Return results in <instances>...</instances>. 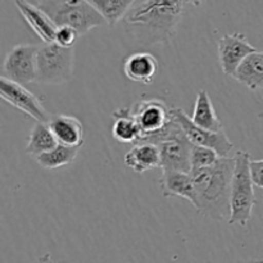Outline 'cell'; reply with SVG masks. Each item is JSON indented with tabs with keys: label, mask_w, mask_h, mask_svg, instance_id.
Wrapping results in <instances>:
<instances>
[{
	"label": "cell",
	"mask_w": 263,
	"mask_h": 263,
	"mask_svg": "<svg viewBox=\"0 0 263 263\" xmlns=\"http://www.w3.org/2000/svg\"><path fill=\"white\" fill-rule=\"evenodd\" d=\"M80 33L77 32L74 28L72 27H67V26H62V27L57 28V32H55V40L54 43L58 44L59 46L62 48H73L74 43L77 41L79 39Z\"/></svg>",
	"instance_id": "obj_24"
},
{
	"label": "cell",
	"mask_w": 263,
	"mask_h": 263,
	"mask_svg": "<svg viewBox=\"0 0 263 263\" xmlns=\"http://www.w3.org/2000/svg\"><path fill=\"white\" fill-rule=\"evenodd\" d=\"M74 49L62 48L58 44H43L37 53V79L44 85H63L73 74Z\"/></svg>",
	"instance_id": "obj_6"
},
{
	"label": "cell",
	"mask_w": 263,
	"mask_h": 263,
	"mask_svg": "<svg viewBox=\"0 0 263 263\" xmlns=\"http://www.w3.org/2000/svg\"><path fill=\"white\" fill-rule=\"evenodd\" d=\"M32 3L50 17L57 27H72L80 36L105 23L104 18L87 0H43Z\"/></svg>",
	"instance_id": "obj_3"
},
{
	"label": "cell",
	"mask_w": 263,
	"mask_h": 263,
	"mask_svg": "<svg viewBox=\"0 0 263 263\" xmlns=\"http://www.w3.org/2000/svg\"><path fill=\"white\" fill-rule=\"evenodd\" d=\"M249 263H256V261H253V262H249Z\"/></svg>",
	"instance_id": "obj_28"
},
{
	"label": "cell",
	"mask_w": 263,
	"mask_h": 263,
	"mask_svg": "<svg viewBox=\"0 0 263 263\" xmlns=\"http://www.w3.org/2000/svg\"><path fill=\"white\" fill-rule=\"evenodd\" d=\"M58 144L71 148H81L84 145V127L79 118L73 116L57 115L48 122Z\"/></svg>",
	"instance_id": "obj_13"
},
{
	"label": "cell",
	"mask_w": 263,
	"mask_h": 263,
	"mask_svg": "<svg viewBox=\"0 0 263 263\" xmlns=\"http://www.w3.org/2000/svg\"><path fill=\"white\" fill-rule=\"evenodd\" d=\"M15 7L20 10L21 15L25 18L26 22L28 23L33 32L41 39L44 44H53L55 40L57 26L53 21L50 20L46 13L39 7H36L32 2H25V0H15Z\"/></svg>",
	"instance_id": "obj_12"
},
{
	"label": "cell",
	"mask_w": 263,
	"mask_h": 263,
	"mask_svg": "<svg viewBox=\"0 0 263 263\" xmlns=\"http://www.w3.org/2000/svg\"><path fill=\"white\" fill-rule=\"evenodd\" d=\"M57 145H58V141L54 138L48 123L36 122L28 136L26 153L36 159L43 154L53 151Z\"/></svg>",
	"instance_id": "obj_20"
},
{
	"label": "cell",
	"mask_w": 263,
	"mask_h": 263,
	"mask_svg": "<svg viewBox=\"0 0 263 263\" xmlns=\"http://www.w3.org/2000/svg\"><path fill=\"white\" fill-rule=\"evenodd\" d=\"M192 121L199 127L204 130L211 131V133H220L223 131L222 123L220 118L217 117L215 107L212 104L210 95L205 90H200L195 99L194 110H193Z\"/></svg>",
	"instance_id": "obj_18"
},
{
	"label": "cell",
	"mask_w": 263,
	"mask_h": 263,
	"mask_svg": "<svg viewBox=\"0 0 263 263\" xmlns=\"http://www.w3.org/2000/svg\"><path fill=\"white\" fill-rule=\"evenodd\" d=\"M131 109L140 128L138 144H154L172 121L171 108L161 99H141L131 105Z\"/></svg>",
	"instance_id": "obj_7"
},
{
	"label": "cell",
	"mask_w": 263,
	"mask_h": 263,
	"mask_svg": "<svg viewBox=\"0 0 263 263\" xmlns=\"http://www.w3.org/2000/svg\"><path fill=\"white\" fill-rule=\"evenodd\" d=\"M79 152L80 148H71L58 144L53 151L36 158V162L45 170H55L72 163L76 159Z\"/></svg>",
	"instance_id": "obj_22"
},
{
	"label": "cell",
	"mask_w": 263,
	"mask_h": 263,
	"mask_svg": "<svg viewBox=\"0 0 263 263\" xmlns=\"http://www.w3.org/2000/svg\"><path fill=\"white\" fill-rule=\"evenodd\" d=\"M159 63L156 57L146 51L134 53L123 63V73L128 80L139 84H151L158 73Z\"/></svg>",
	"instance_id": "obj_14"
},
{
	"label": "cell",
	"mask_w": 263,
	"mask_h": 263,
	"mask_svg": "<svg viewBox=\"0 0 263 263\" xmlns=\"http://www.w3.org/2000/svg\"><path fill=\"white\" fill-rule=\"evenodd\" d=\"M251 176L254 186L263 189V159L251 161Z\"/></svg>",
	"instance_id": "obj_25"
},
{
	"label": "cell",
	"mask_w": 263,
	"mask_h": 263,
	"mask_svg": "<svg viewBox=\"0 0 263 263\" xmlns=\"http://www.w3.org/2000/svg\"><path fill=\"white\" fill-rule=\"evenodd\" d=\"M37 263H53L51 262V256L49 253L44 254V256H41L40 258H39Z\"/></svg>",
	"instance_id": "obj_26"
},
{
	"label": "cell",
	"mask_w": 263,
	"mask_h": 263,
	"mask_svg": "<svg viewBox=\"0 0 263 263\" xmlns=\"http://www.w3.org/2000/svg\"><path fill=\"white\" fill-rule=\"evenodd\" d=\"M221 157L218 156L217 152L211 148H204V146H193L192 157H190V163H192V170H200L205 167H211L218 162Z\"/></svg>",
	"instance_id": "obj_23"
},
{
	"label": "cell",
	"mask_w": 263,
	"mask_h": 263,
	"mask_svg": "<svg viewBox=\"0 0 263 263\" xmlns=\"http://www.w3.org/2000/svg\"><path fill=\"white\" fill-rule=\"evenodd\" d=\"M113 126L112 135L120 143L125 144H138L140 139V128L133 115V109L130 107L118 108L113 112Z\"/></svg>",
	"instance_id": "obj_17"
},
{
	"label": "cell",
	"mask_w": 263,
	"mask_h": 263,
	"mask_svg": "<svg viewBox=\"0 0 263 263\" xmlns=\"http://www.w3.org/2000/svg\"><path fill=\"white\" fill-rule=\"evenodd\" d=\"M159 186L164 198L180 197L195 205V187L190 174L179 171H162Z\"/></svg>",
	"instance_id": "obj_15"
},
{
	"label": "cell",
	"mask_w": 263,
	"mask_h": 263,
	"mask_svg": "<svg viewBox=\"0 0 263 263\" xmlns=\"http://www.w3.org/2000/svg\"><path fill=\"white\" fill-rule=\"evenodd\" d=\"M90 3L109 26L125 20L134 4L131 0H91Z\"/></svg>",
	"instance_id": "obj_21"
},
{
	"label": "cell",
	"mask_w": 263,
	"mask_h": 263,
	"mask_svg": "<svg viewBox=\"0 0 263 263\" xmlns=\"http://www.w3.org/2000/svg\"><path fill=\"white\" fill-rule=\"evenodd\" d=\"M235 170L230 194V225L246 228L252 218L256 205L254 184L251 176V154L238 151L235 156Z\"/></svg>",
	"instance_id": "obj_4"
},
{
	"label": "cell",
	"mask_w": 263,
	"mask_h": 263,
	"mask_svg": "<svg viewBox=\"0 0 263 263\" xmlns=\"http://www.w3.org/2000/svg\"><path fill=\"white\" fill-rule=\"evenodd\" d=\"M186 3L182 0L134 2L123 20V27L139 45L168 44L184 17Z\"/></svg>",
	"instance_id": "obj_1"
},
{
	"label": "cell",
	"mask_w": 263,
	"mask_h": 263,
	"mask_svg": "<svg viewBox=\"0 0 263 263\" xmlns=\"http://www.w3.org/2000/svg\"><path fill=\"white\" fill-rule=\"evenodd\" d=\"M235 170V157H221L216 164L192 170L195 187V210L215 221L230 218V194Z\"/></svg>",
	"instance_id": "obj_2"
},
{
	"label": "cell",
	"mask_w": 263,
	"mask_h": 263,
	"mask_svg": "<svg viewBox=\"0 0 263 263\" xmlns=\"http://www.w3.org/2000/svg\"><path fill=\"white\" fill-rule=\"evenodd\" d=\"M171 116L179 123L186 138L194 146L211 148L217 152L220 157H229V154L233 152L234 144L229 140L225 131L211 133V131L199 127L193 122L192 118L181 108L171 107Z\"/></svg>",
	"instance_id": "obj_9"
},
{
	"label": "cell",
	"mask_w": 263,
	"mask_h": 263,
	"mask_svg": "<svg viewBox=\"0 0 263 263\" xmlns=\"http://www.w3.org/2000/svg\"><path fill=\"white\" fill-rule=\"evenodd\" d=\"M233 77L251 90L263 89V51L247 57Z\"/></svg>",
	"instance_id": "obj_19"
},
{
	"label": "cell",
	"mask_w": 263,
	"mask_h": 263,
	"mask_svg": "<svg viewBox=\"0 0 263 263\" xmlns=\"http://www.w3.org/2000/svg\"><path fill=\"white\" fill-rule=\"evenodd\" d=\"M37 53L39 46L36 45H31V44L15 45L5 57L3 76L22 86L31 82H36Z\"/></svg>",
	"instance_id": "obj_8"
},
{
	"label": "cell",
	"mask_w": 263,
	"mask_h": 263,
	"mask_svg": "<svg viewBox=\"0 0 263 263\" xmlns=\"http://www.w3.org/2000/svg\"><path fill=\"white\" fill-rule=\"evenodd\" d=\"M0 97L12 107L33 118L36 122L48 123L51 118L41 100L33 92L22 85L10 81L5 76L0 77Z\"/></svg>",
	"instance_id": "obj_10"
},
{
	"label": "cell",
	"mask_w": 263,
	"mask_h": 263,
	"mask_svg": "<svg viewBox=\"0 0 263 263\" xmlns=\"http://www.w3.org/2000/svg\"><path fill=\"white\" fill-rule=\"evenodd\" d=\"M153 145H157L161 156L162 171H179L190 174L192 171L193 144L184 134L179 123L172 118L166 130L157 138Z\"/></svg>",
	"instance_id": "obj_5"
},
{
	"label": "cell",
	"mask_w": 263,
	"mask_h": 263,
	"mask_svg": "<svg viewBox=\"0 0 263 263\" xmlns=\"http://www.w3.org/2000/svg\"><path fill=\"white\" fill-rule=\"evenodd\" d=\"M256 263H263V261H256Z\"/></svg>",
	"instance_id": "obj_27"
},
{
	"label": "cell",
	"mask_w": 263,
	"mask_h": 263,
	"mask_svg": "<svg viewBox=\"0 0 263 263\" xmlns=\"http://www.w3.org/2000/svg\"><path fill=\"white\" fill-rule=\"evenodd\" d=\"M125 164L138 174L161 168L159 149L153 144H136L125 156Z\"/></svg>",
	"instance_id": "obj_16"
},
{
	"label": "cell",
	"mask_w": 263,
	"mask_h": 263,
	"mask_svg": "<svg viewBox=\"0 0 263 263\" xmlns=\"http://www.w3.org/2000/svg\"><path fill=\"white\" fill-rule=\"evenodd\" d=\"M256 51L243 33H226L217 44L218 63L223 73L233 77L244 59Z\"/></svg>",
	"instance_id": "obj_11"
}]
</instances>
